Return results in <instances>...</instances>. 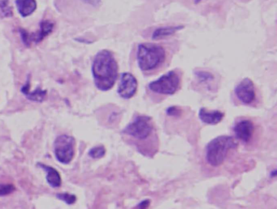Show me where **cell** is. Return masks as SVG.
<instances>
[{
  "label": "cell",
  "mask_w": 277,
  "mask_h": 209,
  "mask_svg": "<svg viewBox=\"0 0 277 209\" xmlns=\"http://www.w3.org/2000/svg\"><path fill=\"white\" fill-rule=\"evenodd\" d=\"M118 63L110 51L102 50L97 53L93 61L92 75L98 89H112L118 78Z\"/></svg>",
  "instance_id": "cell-1"
},
{
  "label": "cell",
  "mask_w": 277,
  "mask_h": 209,
  "mask_svg": "<svg viewBox=\"0 0 277 209\" xmlns=\"http://www.w3.org/2000/svg\"><path fill=\"white\" fill-rule=\"evenodd\" d=\"M138 66L142 72L156 70L166 60V50L162 45L141 43L137 51Z\"/></svg>",
  "instance_id": "cell-2"
},
{
  "label": "cell",
  "mask_w": 277,
  "mask_h": 209,
  "mask_svg": "<svg viewBox=\"0 0 277 209\" xmlns=\"http://www.w3.org/2000/svg\"><path fill=\"white\" fill-rule=\"evenodd\" d=\"M237 141L228 135H220L209 142L206 149V161L212 166L224 163L228 151L238 148Z\"/></svg>",
  "instance_id": "cell-3"
},
{
  "label": "cell",
  "mask_w": 277,
  "mask_h": 209,
  "mask_svg": "<svg viewBox=\"0 0 277 209\" xmlns=\"http://www.w3.org/2000/svg\"><path fill=\"white\" fill-rule=\"evenodd\" d=\"M179 75L176 71H170L157 80L150 83L148 88L153 92L162 95H173L180 87Z\"/></svg>",
  "instance_id": "cell-4"
},
{
  "label": "cell",
  "mask_w": 277,
  "mask_h": 209,
  "mask_svg": "<svg viewBox=\"0 0 277 209\" xmlns=\"http://www.w3.org/2000/svg\"><path fill=\"white\" fill-rule=\"evenodd\" d=\"M76 141L74 138L67 135H59L54 143L55 157L62 164H69L75 154Z\"/></svg>",
  "instance_id": "cell-5"
},
{
  "label": "cell",
  "mask_w": 277,
  "mask_h": 209,
  "mask_svg": "<svg viewBox=\"0 0 277 209\" xmlns=\"http://www.w3.org/2000/svg\"><path fill=\"white\" fill-rule=\"evenodd\" d=\"M154 126L152 119L148 116L139 115L124 128V133L135 139H147L153 132Z\"/></svg>",
  "instance_id": "cell-6"
},
{
  "label": "cell",
  "mask_w": 277,
  "mask_h": 209,
  "mask_svg": "<svg viewBox=\"0 0 277 209\" xmlns=\"http://www.w3.org/2000/svg\"><path fill=\"white\" fill-rule=\"evenodd\" d=\"M234 91L238 100L245 105H250L256 99L255 86L250 79H243Z\"/></svg>",
  "instance_id": "cell-7"
},
{
  "label": "cell",
  "mask_w": 277,
  "mask_h": 209,
  "mask_svg": "<svg viewBox=\"0 0 277 209\" xmlns=\"http://www.w3.org/2000/svg\"><path fill=\"white\" fill-rule=\"evenodd\" d=\"M54 28V23L51 20H42L40 24V30L38 33L33 36L24 30H20L22 34V41L26 47H30V44L34 41L35 43H39L40 41L48 37L52 32Z\"/></svg>",
  "instance_id": "cell-8"
},
{
  "label": "cell",
  "mask_w": 277,
  "mask_h": 209,
  "mask_svg": "<svg viewBox=\"0 0 277 209\" xmlns=\"http://www.w3.org/2000/svg\"><path fill=\"white\" fill-rule=\"evenodd\" d=\"M138 90V80L134 75L130 73H122L118 92L120 98L130 99L135 95Z\"/></svg>",
  "instance_id": "cell-9"
},
{
  "label": "cell",
  "mask_w": 277,
  "mask_h": 209,
  "mask_svg": "<svg viewBox=\"0 0 277 209\" xmlns=\"http://www.w3.org/2000/svg\"><path fill=\"white\" fill-rule=\"evenodd\" d=\"M253 124L247 120H241L234 126L233 131L237 138L244 143H248L251 140L253 133Z\"/></svg>",
  "instance_id": "cell-10"
},
{
  "label": "cell",
  "mask_w": 277,
  "mask_h": 209,
  "mask_svg": "<svg viewBox=\"0 0 277 209\" xmlns=\"http://www.w3.org/2000/svg\"><path fill=\"white\" fill-rule=\"evenodd\" d=\"M199 117L201 121L209 124V125H217L222 121L224 118V113L219 110L209 111L205 108H201L199 112Z\"/></svg>",
  "instance_id": "cell-11"
},
{
  "label": "cell",
  "mask_w": 277,
  "mask_h": 209,
  "mask_svg": "<svg viewBox=\"0 0 277 209\" xmlns=\"http://www.w3.org/2000/svg\"><path fill=\"white\" fill-rule=\"evenodd\" d=\"M15 4L18 12L22 17L30 16L37 9L36 0H16Z\"/></svg>",
  "instance_id": "cell-12"
},
{
  "label": "cell",
  "mask_w": 277,
  "mask_h": 209,
  "mask_svg": "<svg viewBox=\"0 0 277 209\" xmlns=\"http://www.w3.org/2000/svg\"><path fill=\"white\" fill-rule=\"evenodd\" d=\"M184 28H185L184 26H166V27L158 28L152 33V39L155 41L164 39L166 37H171L177 32L183 30Z\"/></svg>",
  "instance_id": "cell-13"
},
{
  "label": "cell",
  "mask_w": 277,
  "mask_h": 209,
  "mask_svg": "<svg viewBox=\"0 0 277 209\" xmlns=\"http://www.w3.org/2000/svg\"><path fill=\"white\" fill-rule=\"evenodd\" d=\"M38 166L45 170L48 175H47V181L48 184L52 188H59L61 186V177L59 173L53 167L46 166V165L38 163Z\"/></svg>",
  "instance_id": "cell-14"
},
{
  "label": "cell",
  "mask_w": 277,
  "mask_h": 209,
  "mask_svg": "<svg viewBox=\"0 0 277 209\" xmlns=\"http://www.w3.org/2000/svg\"><path fill=\"white\" fill-rule=\"evenodd\" d=\"M22 92H23L25 96L33 102H41L45 100L47 97L48 92L46 90L41 89V88H37L34 90V92L30 91V82L28 81L24 86L22 87Z\"/></svg>",
  "instance_id": "cell-15"
},
{
  "label": "cell",
  "mask_w": 277,
  "mask_h": 209,
  "mask_svg": "<svg viewBox=\"0 0 277 209\" xmlns=\"http://www.w3.org/2000/svg\"><path fill=\"white\" fill-rule=\"evenodd\" d=\"M0 16L2 17L12 16V8L9 0H0Z\"/></svg>",
  "instance_id": "cell-16"
},
{
  "label": "cell",
  "mask_w": 277,
  "mask_h": 209,
  "mask_svg": "<svg viewBox=\"0 0 277 209\" xmlns=\"http://www.w3.org/2000/svg\"><path fill=\"white\" fill-rule=\"evenodd\" d=\"M105 153H106V149L104 147L101 145V146L95 147L91 149L89 152V156L94 159H99L103 157Z\"/></svg>",
  "instance_id": "cell-17"
},
{
  "label": "cell",
  "mask_w": 277,
  "mask_h": 209,
  "mask_svg": "<svg viewBox=\"0 0 277 209\" xmlns=\"http://www.w3.org/2000/svg\"><path fill=\"white\" fill-rule=\"evenodd\" d=\"M16 188L12 184H0V196H8L13 193Z\"/></svg>",
  "instance_id": "cell-18"
},
{
  "label": "cell",
  "mask_w": 277,
  "mask_h": 209,
  "mask_svg": "<svg viewBox=\"0 0 277 209\" xmlns=\"http://www.w3.org/2000/svg\"><path fill=\"white\" fill-rule=\"evenodd\" d=\"M58 199L63 200V202L67 203V204H73V203L77 200V198L74 195H70L69 193H60L56 195Z\"/></svg>",
  "instance_id": "cell-19"
},
{
  "label": "cell",
  "mask_w": 277,
  "mask_h": 209,
  "mask_svg": "<svg viewBox=\"0 0 277 209\" xmlns=\"http://www.w3.org/2000/svg\"><path fill=\"white\" fill-rule=\"evenodd\" d=\"M197 77L200 79L201 81L203 82H208L210 80H212L213 76L209 73H205V72H199L196 73Z\"/></svg>",
  "instance_id": "cell-20"
},
{
  "label": "cell",
  "mask_w": 277,
  "mask_h": 209,
  "mask_svg": "<svg viewBox=\"0 0 277 209\" xmlns=\"http://www.w3.org/2000/svg\"><path fill=\"white\" fill-rule=\"evenodd\" d=\"M180 110L179 108L176 107V106H172V107H169L167 110V113L168 115L170 116H177L180 115Z\"/></svg>",
  "instance_id": "cell-21"
},
{
  "label": "cell",
  "mask_w": 277,
  "mask_h": 209,
  "mask_svg": "<svg viewBox=\"0 0 277 209\" xmlns=\"http://www.w3.org/2000/svg\"><path fill=\"white\" fill-rule=\"evenodd\" d=\"M83 2L86 4H90L91 6L95 7V8H98L100 6L102 0H82Z\"/></svg>",
  "instance_id": "cell-22"
},
{
  "label": "cell",
  "mask_w": 277,
  "mask_h": 209,
  "mask_svg": "<svg viewBox=\"0 0 277 209\" xmlns=\"http://www.w3.org/2000/svg\"><path fill=\"white\" fill-rule=\"evenodd\" d=\"M150 203H151V201H150L149 199L144 200L142 203H140L139 204H138L137 209H147L148 207L150 206Z\"/></svg>",
  "instance_id": "cell-23"
},
{
  "label": "cell",
  "mask_w": 277,
  "mask_h": 209,
  "mask_svg": "<svg viewBox=\"0 0 277 209\" xmlns=\"http://www.w3.org/2000/svg\"><path fill=\"white\" fill-rule=\"evenodd\" d=\"M201 0H195V4L200 2Z\"/></svg>",
  "instance_id": "cell-24"
}]
</instances>
